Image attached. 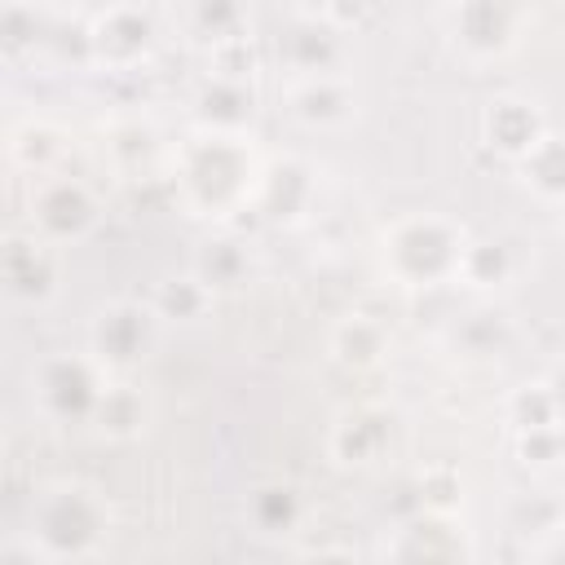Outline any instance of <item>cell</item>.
<instances>
[{
	"mask_svg": "<svg viewBox=\"0 0 565 565\" xmlns=\"http://www.w3.org/2000/svg\"><path fill=\"white\" fill-rule=\"evenodd\" d=\"M260 172L265 168L252 159L243 137L216 132V128H207L203 137H190L177 163V181L194 216H225L260 185Z\"/></svg>",
	"mask_w": 565,
	"mask_h": 565,
	"instance_id": "cell-1",
	"label": "cell"
},
{
	"mask_svg": "<svg viewBox=\"0 0 565 565\" xmlns=\"http://www.w3.org/2000/svg\"><path fill=\"white\" fill-rule=\"evenodd\" d=\"M463 252H468L463 225H455L441 212L402 216L380 238L384 274H393L397 287H437V282L459 278Z\"/></svg>",
	"mask_w": 565,
	"mask_h": 565,
	"instance_id": "cell-2",
	"label": "cell"
},
{
	"mask_svg": "<svg viewBox=\"0 0 565 565\" xmlns=\"http://www.w3.org/2000/svg\"><path fill=\"white\" fill-rule=\"evenodd\" d=\"M106 525H110L106 503L79 481L40 490L31 508V539L40 543L44 556H88L106 539Z\"/></svg>",
	"mask_w": 565,
	"mask_h": 565,
	"instance_id": "cell-3",
	"label": "cell"
},
{
	"mask_svg": "<svg viewBox=\"0 0 565 565\" xmlns=\"http://www.w3.org/2000/svg\"><path fill=\"white\" fill-rule=\"evenodd\" d=\"M106 384H110V366L93 349L88 353H57L35 375V393H40L44 411L57 419H93Z\"/></svg>",
	"mask_w": 565,
	"mask_h": 565,
	"instance_id": "cell-4",
	"label": "cell"
},
{
	"mask_svg": "<svg viewBox=\"0 0 565 565\" xmlns=\"http://www.w3.org/2000/svg\"><path fill=\"white\" fill-rule=\"evenodd\" d=\"M97 225V199L84 181L75 177H44L31 190V234H40L44 243L62 247L84 238Z\"/></svg>",
	"mask_w": 565,
	"mask_h": 565,
	"instance_id": "cell-5",
	"label": "cell"
},
{
	"mask_svg": "<svg viewBox=\"0 0 565 565\" xmlns=\"http://www.w3.org/2000/svg\"><path fill=\"white\" fill-rule=\"evenodd\" d=\"M154 322H159V313H154V305L146 309V305H137V300H115V305H106L97 318H93V353L110 366V371H124V366H132V362H141L146 358V349L154 344Z\"/></svg>",
	"mask_w": 565,
	"mask_h": 565,
	"instance_id": "cell-6",
	"label": "cell"
},
{
	"mask_svg": "<svg viewBox=\"0 0 565 565\" xmlns=\"http://www.w3.org/2000/svg\"><path fill=\"white\" fill-rule=\"evenodd\" d=\"M450 35L472 62L503 57L516 44V13L508 0H455Z\"/></svg>",
	"mask_w": 565,
	"mask_h": 565,
	"instance_id": "cell-7",
	"label": "cell"
},
{
	"mask_svg": "<svg viewBox=\"0 0 565 565\" xmlns=\"http://www.w3.org/2000/svg\"><path fill=\"white\" fill-rule=\"evenodd\" d=\"M88 44H93V57L102 66H137L154 44V26L141 9L115 4V9L97 13V22L88 31Z\"/></svg>",
	"mask_w": 565,
	"mask_h": 565,
	"instance_id": "cell-8",
	"label": "cell"
},
{
	"mask_svg": "<svg viewBox=\"0 0 565 565\" xmlns=\"http://www.w3.org/2000/svg\"><path fill=\"white\" fill-rule=\"evenodd\" d=\"M4 287L18 300H49L57 291V252L40 234H13L4 243Z\"/></svg>",
	"mask_w": 565,
	"mask_h": 565,
	"instance_id": "cell-9",
	"label": "cell"
},
{
	"mask_svg": "<svg viewBox=\"0 0 565 565\" xmlns=\"http://www.w3.org/2000/svg\"><path fill=\"white\" fill-rule=\"evenodd\" d=\"M291 115L305 128H340L353 115V93L340 75L322 71V75H300V84L291 88Z\"/></svg>",
	"mask_w": 565,
	"mask_h": 565,
	"instance_id": "cell-10",
	"label": "cell"
},
{
	"mask_svg": "<svg viewBox=\"0 0 565 565\" xmlns=\"http://www.w3.org/2000/svg\"><path fill=\"white\" fill-rule=\"evenodd\" d=\"M543 132H547V124H543V115L534 110V102H525V97H499V102H490V110H486V141H490L499 154H508L512 163H516Z\"/></svg>",
	"mask_w": 565,
	"mask_h": 565,
	"instance_id": "cell-11",
	"label": "cell"
},
{
	"mask_svg": "<svg viewBox=\"0 0 565 565\" xmlns=\"http://www.w3.org/2000/svg\"><path fill=\"white\" fill-rule=\"evenodd\" d=\"M331 353L349 371H371L388 353V331L371 313H349L331 327Z\"/></svg>",
	"mask_w": 565,
	"mask_h": 565,
	"instance_id": "cell-12",
	"label": "cell"
},
{
	"mask_svg": "<svg viewBox=\"0 0 565 565\" xmlns=\"http://www.w3.org/2000/svg\"><path fill=\"white\" fill-rule=\"evenodd\" d=\"M521 185L530 194H539L543 203H565V137L561 132H543L521 159H516Z\"/></svg>",
	"mask_w": 565,
	"mask_h": 565,
	"instance_id": "cell-13",
	"label": "cell"
},
{
	"mask_svg": "<svg viewBox=\"0 0 565 565\" xmlns=\"http://www.w3.org/2000/svg\"><path fill=\"white\" fill-rule=\"evenodd\" d=\"M309 203V172L296 163V159H282L274 168L260 172V185H256V207L269 216V221H296Z\"/></svg>",
	"mask_w": 565,
	"mask_h": 565,
	"instance_id": "cell-14",
	"label": "cell"
},
{
	"mask_svg": "<svg viewBox=\"0 0 565 565\" xmlns=\"http://www.w3.org/2000/svg\"><path fill=\"white\" fill-rule=\"evenodd\" d=\"M88 424H97V433H106L115 441L137 437L146 428V397L132 384H106V393H102V402H97Z\"/></svg>",
	"mask_w": 565,
	"mask_h": 565,
	"instance_id": "cell-15",
	"label": "cell"
},
{
	"mask_svg": "<svg viewBox=\"0 0 565 565\" xmlns=\"http://www.w3.org/2000/svg\"><path fill=\"white\" fill-rule=\"evenodd\" d=\"M199 115L207 119V128L216 132H238L247 119H252V93L247 84H234V79H212L199 97Z\"/></svg>",
	"mask_w": 565,
	"mask_h": 565,
	"instance_id": "cell-16",
	"label": "cell"
},
{
	"mask_svg": "<svg viewBox=\"0 0 565 565\" xmlns=\"http://www.w3.org/2000/svg\"><path fill=\"white\" fill-rule=\"evenodd\" d=\"M216 291L199 278V274H181V278H168L154 296V313L159 318H172V322H199L207 309H212Z\"/></svg>",
	"mask_w": 565,
	"mask_h": 565,
	"instance_id": "cell-17",
	"label": "cell"
},
{
	"mask_svg": "<svg viewBox=\"0 0 565 565\" xmlns=\"http://www.w3.org/2000/svg\"><path fill=\"white\" fill-rule=\"evenodd\" d=\"M287 49H291V66L296 71L322 75L335 62V26L331 22H322V26L318 22H300V26H291Z\"/></svg>",
	"mask_w": 565,
	"mask_h": 565,
	"instance_id": "cell-18",
	"label": "cell"
},
{
	"mask_svg": "<svg viewBox=\"0 0 565 565\" xmlns=\"http://www.w3.org/2000/svg\"><path fill=\"white\" fill-rule=\"evenodd\" d=\"M190 22L207 44L247 35V4L243 0H190Z\"/></svg>",
	"mask_w": 565,
	"mask_h": 565,
	"instance_id": "cell-19",
	"label": "cell"
},
{
	"mask_svg": "<svg viewBox=\"0 0 565 565\" xmlns=\"http://www.w3.org/2000/svg\"><path fill=\"white\" fill-rule=\"evenodd\" d=\"M508 278V247L503 243H472L468 238V252L459 260V282L468 287H494Z\"/></svg>",
	"mask_w": 565,
	"mask_h": 565,
	"instance_id": "cell-20",
	"label": "cell"
},
{
	"mask_svg": "<svg viewBox=\"0 0 565 565\" xmlns=\"http://www.w3.org/2000/svg\"><path fill=\"white\" fill-rule=\"evenodd\" d=\"M561 419V406H556V397H552V384L543 380V384H521L516 393H512V424L525 433V428H547V424H556Z\"/></svg>",
	"mask_w": 565,
	"mask_h": 565,
	"instance_id": "cell-21",
	"label": "cell"
},
{
	"mask_svg": "<svg viewBox=\"0 0 565 565\" xmlns=\"http://www.w3.org/2000/svg\"><path fill=\"white\" fill-rule=\"evenodd\" d=\"M243 269H247V256L238 252V243L216 238V243H207V247H203V256H199V269H194V274L216 291V287L238 282V278H243Z\"/></svg>",
	"mask_w": 565,
	"mask_h": 565,
	"instance_id": "cell-22",
	"label": "cell"
},
{
	"mask_svg": "<svg viewBox=\"0 0 565 565\" xmlns=\"http://www.w3.org/2000/svg\"><path fill=\"white\" fill-rule=\"evenodd\" d=\"M207 66H212V79L247 84L252 66H256V57H252V40H247V35H230V40L207 44Z\"/></svg>",
	"mask_w": 565,
	"mask_h": 565,
	"instance_id": "cell-23",
	"label": "cell"
},
{
	"mask_svg": "<svg viewBox=\"0 0 565 565\" xmlns=\"http://www.w3.org/2000/svg\"><path fill=\"white\" fill-rule=\"evenodd\" d=\"M335 437H349V450H340V459H344V463H371V459H375V450L384 446V428H380V419H366V415H358V419L340 424V428H335Z\"/></svg>",
	"mask_w": 565,
	"mask_h": 565,
	"instance_id": "cell-24",
	"label": "cell"
},
{
	"mask_svg": "<svg viewBox=\"0 0 565 565\" xmlns=\"http://www.w3.org/2000/svg\"><path fill=\"white\" fill-rule=\"evenodd\" d=\"M252 512H256V525H265V530H282V525H291V521H296V494H291L287 486L256 490Z\"/></svg>",
	"mask_w": 565,
	"mask_h": 565,
	"instance_id": "cell-25",
	"label": "cell"
},
{
	"mask_svg": "<svg viewBox=\"0 0 565 565\" xmlns=\"http://www.w3.org/2000/svg\"><path fill=\"white\" fill-rule=\"evenodd\" d=\"M547 384H552V397H556V406H561V419H565V362L552 371V380H547Z\"/></svg>",
	"mask_w": 565,
	"mask_h": 565,
	"instance_id": "cell-26",
	"label": "cell"
}]
</instances>
